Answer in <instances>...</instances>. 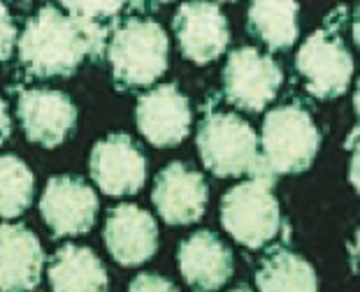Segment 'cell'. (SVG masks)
Masks as SVG:
<instances>
[{"label":"cell","mask_w":360,"mask_h":292,"mask_svg":"<svg viewBox=\"0 0 360 292\" xmlns=\"http://www.w3.org/2000/svg\"><path fill=\"white\" fill-rule=\"evenodd\" d=\"M107 51V28L84 21L58 7H40L19 35V60L30 77H70L86 58L96 63Z\"/></svg>","instance_id":"cell-1"},{"label":"cell","mask_w":360,"mask_h":292,"mask_svg":"<svg viewBox=\"0 0 360 292\" xmlns=\"http://www.w3.org/2000/svg\"><path fill=\"white\" fill-rule=\"evenodd\" d=\"M107 60L119 91L149 88L170 65V40L158 21L128 17L112 30Z\"/></svg>","instance_id":"cell-2"},{"label":"cell","mask_w":360,"mask_h":292,"mask_svg":"<svg viewBox=\"0 0 360 292\" xmlns=\"http://www.w3.org/2000/svg\"><path fill=\"white\" fill-rule=\"evenodd\" d=\"M321 146V133L302 107L286 105L272 109L260 130V167L267 179L277 174L304 172Z\"/></svg>","instance_id":"cell-3"},{"label":"cell","mask_w":360,"mask_h":292,"mask_svg":"<svg viewBox=\"0 0 360 292\" xmlns=\"http://www.w3.org/2000/svg\"><path fill=\"white\" fill-rule=\"evenodd\" d=\"M195 144L202 165L219 179L242 174L265 176L263 167H260L258 137L254 128L237 114H207L198 126Z\"/></svg>","instance_id":"cell-4"},{"label":"cell","mask_w":360,"mask_h":292,"mask_svg":"<svg viewBox=\"0 0 360 292\" xmlns=\"http://www.w3.org/2000/svg\"><path fill=\"white\" fill-rule=\"evenodd\" d=\"M221 223L226 232L247 248L270 244L281 227V211L272 193V179L254 176L233 186L221 199Z\"/></svg>","instance_id":"cell-5"},{"label":"cell","mask_w":360,"mask_h":292,"mask_svg":"<svg viewBox=\"0 0 360 292\" xmlns=\"http://www.w3.org/2000/svg\"><path fill=\"white\" fill-rule=\"evenodd\" d=\"M283 81L281 67L272 56L254 47H240L228 53L224 67V95L233 107L260 112L272 102Z\"/></svg>","instance_id":"cell-6"},{"label":"cell","mask_w":360,"mask_h":292,"mask_svg":"<svg viewBox=\"0 0 360 292\" xmlns=\"http://www.w3.org/2000/svg\"><path fill=\"white\" fill-rule=\"evenodd\" d=\"M101 199L82 176H51L40 197V213L53 237L86 234L96 225Z\"/></svg>","instance_id":"cell-7"},{"label":"cell","mask_w":360,"mask_h":292,"mask_svg":"<svg viewBox=\"0 0 360 292\" xmlns=\"http://www.w3.org/2000/svg\"><path fill=\"white\" fill-rule=\"evenodd\" d=\"M89 170L105 195H135L147 181V156L130 135L114 133L94 144Z\"/></svg>","instance_id":"cell-8"},{"label":"cell","mask_w":360,"mask_h":292,"mask_svg":"<svg viewBox=\"0 0 360 292\" xmlns=\"http://www.w3.org/2000/svg\"><path fill=\"white\" fill-rule=\"evenodd\" d=\"M297 72L307 81V91L319 100L340 98L349 88L354 58L340 37L326 30L309 35L297 51Z\"/></svg>","instance_id":"cell-9"},{"label":"cell","mask_w":360,"mask_h":292,"mask_svg":"<svg viewBox=\"0 0 360 292\" xmlns=\"http://www.w3.org/2000/svg\"><path fill=\"white\" fill-rule=\"evenodd\" d=\"M17 117L28 142L56 149L77 126V107L63 91L26 88L17 98Z\"/></svg>","instance_id":"cell-10"},{"label":"cell","mask_w":360,"mask_h":292,"mask_svg":"<svg viewBox=\"0 0 360 292\" xmlns=\"http://www.w3.org/2000/svg\"><path fill=\"white\" fill-rule=\"evenodd\" d=\"M172 30L177 35L184 58L198 65H207L217 60L231 42L228 19L219 5L210 0H188L174 12Z\"/></svg>","instance_id":"cell-11"},{"label":"cell","mask_w":360,"mask_h":292,"mask_svg":"<svg viewBox=\"0 0 360 292\" xmlns=\"http://www.w3.org/2000/svg\"><path fill=\"white\" fill-rule=\"evenodd\" d=\"M137 130L151 146L172 149L186 140L191 128V102L177 84L149 88L135 107Z\"/></svg>","instance_id":"cell-12"},{"label":"cell","mask_w":360,"mask_h":292,"mask_svg":"<svg viewBox=\"0 0 360 292\" xmlns=\"http://www.w3.org/2000/svg\"><path fill=\"white\" fill-rule=\"evenodd\" d=\"M207 199H210V188L205 176L179 160L158 172L151 190V202L167 225H191L200 220L205 216Z\"/></svg>","instance_id":"cell-13"},{"label":"cell","mask_w":360,"mask_h":292,"mask_svg":"<svg viewBox=\"0 0 360 292\" xmlns=\"http://www.w3.org/2000/svg\"><path fill=\"white\" fill-rule=\"evenodd\" d=\"M103 239L110 255L124 267H137L158 251V225L149 211L137 204H117L105 220Z\"/></svg>","instance_id":"cell-14"},{"label":"cell","mask_w":360,"mask_h":292,"mask_svg":"<svg viewBox=\"0 0 360 292\" xmlns=\"http://www.w3.org/2000/svg\"><path fill=\"white\" fill-rule=\"evenodd\" d=\"M42 244L24 223L0 225V292H28L40 286Z\"/></svg>","instance_id":"cell-15"},{"label":"cell","mask_w":360,"mask_h":292,"mask_svg":"<svg viewBox=\"0 0 360 292\" xmlns=\"http://www.w3.org/2000/svg\"><path fill=\"white\" fill-rule=\"evenodd\" d=\"M177 258L184 281L195 292L224 288V283L233 276V253L210 230H200L184 239Z\"/></svg>","instance_id":"cell-16"},{"label":"cell","mask_w":360,"mask_h":292,"mask_svg":"<svg viewBox=\"0 0 360 292\" xmlns=\"http://www.w3.org/2000/svg\"><path fill=\"white\" fill-rule=\"evenodd\" d=\"M53 292H107V269L86 246L65 244L49 258Z\"/></svg>","instance_id":"cell-17"},{"label":"cell","mask_w":360,"mask_h":292,"mask_svg":"<svg viewBox=\"0 0 360 292\" xmlns=\"http://www.w3.org/2000/svg\"><path fill=\"white\" fill-rule=\"evenodd\" d=\"M260 292H319V279L304 258L290 251L270 253L256 272Z\"/></svg>","instance_id":"cell-18"},{"label":"cell","mask_w":360,"mask_h":292,"mask_svg":"<svg viewBox=\"0 0 360 292\" xmlns=\"http://www.w3.org/2000/svg\"><path fill=\"white\" fill-rule=\"evenodd\" d=\"M295 0H251L249 30L270 49H286L297 40Z\"/></svg>","instance_id":"cell-19"},{"label":"cell","mask_w":360,"mask_h":292,"mask_svg":"<svg viewBox=\"0 0 360 292\" xmlns=\"http://www.w3.org/2000/svg\"><path fill=\"white\" fill-rule=\"evenodd\" d=\"M33 172L21 158L0 156V218H19L33 204Z\"/></svg>","instance_id":"cell-20"},{"label":"cell","mask_w":360,"mask_h":292,"mask_svg":"<svg viewBox=\"0 0 360 292\" xmlns=\"http://www.w3.org/2000/svg\"><path fill=\"white\" fill-rule=\"evenodd\" d=\"M65 7L68 14L79 17L84 21H94L101 24L105 19H112L124 10L128 0H58Z\"/></svg>","instance_id":"cell-21"},{"label":"cell","mask_w":360,"mask_h":292,"mask_svg":"<svg viewBox=\"0 0 360 292\" xmlns=\"http://www.w3.org/2000/svg\"><path fill=\"white\" fill-rule=\"evenodd\" d=\"M14 44H17V26L7 5L0 0V63L12 56Z\"/></svg>","instance_id":"cell-22"},{"label":"cell","mask_w":360,"mask_h":292,"mask_svg":"<svg viewBox=\"0 0 360 292\" xmlns=\"http://www.w3.org/2000/svg\"><path fill=\"white\" fill-rule=\"evenodd\" d=\"M126 292H179V290L172 281H167L158 274H140L130 281Z\"/></svg>","instance_id":"cell-23"},{"label":"cell","mask_w":360,"mask_h":292,"mask_svg":"<svg viewBox=\"0 0 360 292\" xmlns=\"http://www.w3.org/2000/svg\"><path fill=\"white\" fill-rule=\"evenodd\" d=\"M10 135H12V119H10V112H7L5 100L0 98V144L10 140Z\"/></svg>","instance_id":"cell-24"},{"label":"cell","mask_w":360,"mask_h":292,"mask_svg":"<svg viewBox=\"0 0 360 292\" xmlns=\"http://www.w3.org/2000/svg\"><path fill=\"white\" fill-rule=\"evenodd\" d=\"M349 181L354 183V188L360 193V144L351 153V160H349Z\"/></svg>","instance_id":"cell-25"},{"label":"cell","mask_w":360,"mask_h":292,"mask_svg":"<svg viewBox=\"0 0 360 292\" xmlns=\"http://www.w3.org/2000/svg\"><path fill=\"white\" fill-rule=\"evenodd\" d=\"M354 37H356L358 49H360V10H358V14H356V21H354Z\"/></svg>","instance_id":"cell-26"},{"label":"cell","mask_w":360,"mask_h":292,"mask_svg":"<svg viewBox=\"0 0 360 292\" xmlns=\"http://www.w3.org/2000/svg\"><path fill=\"white\" fill-rule=\"evenodd\" d=\"M354 105H356V112H358V119H360V79H358V86H356V95H354Z\"/></svg>","instance_id":"cell-27"},{"label":"cell","mask_w":360,"mask_h":292,"mask_svg":"<svg viewBox=\"0 0 360 292\" xmlns=\"http://www.w3.org/2000/svg\"><path fill=\"white\" fill-rule=\"evenodd\" d=\"M356 253H358V258H360V230H358V234H356Z\"/></svg>","instance_id":"cell-28"},{"label":"cell","mask_w":360,"mask_h":292,"mask_svg":"<svg viewBox=\"0 0 360 292\" xmlns=\"http://www.w3.org/2000/svg\"><path fill=\"white\" fill-rule=\"evenodd\" d=\"M231 292H251L249 288H235V290H231Z\"/></svg>","instance_id":"cell-29"},{"label":"cell","mask_w":360,"mask_h":292,"mask_svg":"<svg viewBox=\"0 0 360 292\" xmlns=\"http://www.w3.org/2000/svg\"><path fill=\"white\" fill-rule=\"evenodd\" d=\"M154 3H170V0H154Z\"/></svg>","instance_id":"cell-30"},{"label":"cell","mask_w":360,"mask_h":292,"mask_svg":"<svg viewBox=\"0 0 360 292\" xmlns=\"http://www.w3.org/2000/svg\"><path fill=\"white\" fill-rule=\"evenodd\" d=\"M226 3H233V0H226Z\"/></svg>","instance_id":"cell-31"}]
</instances>
